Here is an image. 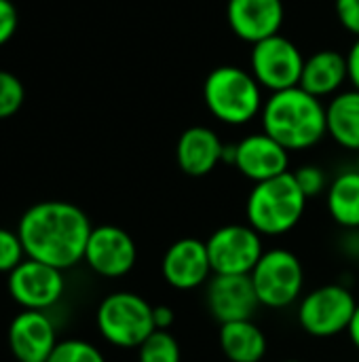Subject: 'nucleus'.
Segmentation results:
<instances>
[{"instance_id": "obj_1", "label": "nucleus", "mask_w": 359, "mask_h": 362, "mask_svg": "<svg viewBox=\"0 0 359 362\" xmlns=\"http://www.w3.org/2000/svg\"><path fill=\"white\" fill-rule=\"evenodd\" d=\"M91 231L85 210L70 202H40L28 208L17 225L25 257L61 272L85 261Z\"/></svg>"}, {"instance_id": "obj_2", "label": "nucleus", "mask_w": 359, "mask_h": 362, "mask_svg": "<svg viewBox=\"0 0 359 362\" xmlns=\"http://www.w3.org/2000/svg\"><path fill=\"white\" fill-rule=\"evenodd\" d=\"M262 132L286 151H307L328 136L326 106L303 87L275 91L262 106Z\"/></svg>"}, {"instance_id": "obj_3", "label": "nucleus", "mask_w": 359, "mask_h": 362, "mask_svg": "<svg viewBox=\"0 0 359 362\" xmlns=\"http://www.w3.org/2000/svg\"><path fill=\"white\" fill-rule=\"evenodd\" d=\"M307 195L292 172L252 187L245 202V218L260 235L279 238L290 233L307 210Z\"/></svg>"}, {"instance_id": "obj_4", "label": "nucleus", "mask_w": 359, "mask_h": 362, "mask_svg": "<svg viewBox=\"0 0 359 362\" xmlns=\"http://www.w3.org/2000/svg\"><path fill=\"white\" fill-rule=\"evenodd\" d=\"M207 110L226 125H245L262 112L260 85L252 72L239 66L214 68L203 85Z\"/></svg>"}, {"instance_id": "obj_5", "label": "nucleus", "mask_w": 359, "mask_h": 362, "mask_svg": "<svg viewBox=\"0 0 359 362\" xmlns=\"http://www.w3.org/2000/svg\"><path fill=\"white\" fill-rule=\"evenodd\" d=\"M152 312L154 305L138 293H112L102 299L95 312L97 331L114 348L138 350L157 331Z\"/></svg>"}, {"instance_id": "obj_6", "label": "nucleus", "mask_w": 359, "mask_h": 362, "mask_svg": "<svg viewBox=\"0 0 359 362\" xmlns=\"http://www.w3.org/2000/svg\"><path fill=\"white\" fill-rule=\"evenodd\" d=\"M260 305L271 310H286L303 299L305 267L300 259L288 248L264 250L262 259L250 274Z\"/></svg>"}, {"instance_id": "obj_7", "label": "nucleus", "mask_w": 359, "mask_h": 362, "mask_svg": "<svg viewBox=\"0 0 359 362\" xmlns=\"http://www.w3.org/2000/svg\"><path fill=\"white\" fill-rule=\"evenodd\" d=\"M355 308L358 299L345 284H324L300 299L296 318L307 335L328 339L347 333Z\"/></svg>"}, {"instance_id": "obj_8", "label": "nucleus", "mask_w": 359, "mask_h": 362, "mask_svg": "<svg viewBox=\"0 0 359 362\" xmlns=\"http://www.w3.org/2000/svg\"><path fill=\"white\" fill-rule=\"evenodd\" d=\"M205 246L216 276H250L264 255L262 235L248 223L218 227Z\"/></svg>"}, {"instance_id": "obj_9", "label": "nucleus", "mask_w": 359, "mask_h": 362, "mask_svg": "<svg viewBox=\"0 0 359 362\" xmlns=\"http://www.w3.org/2000/svg\"><path fill=\"white\" fill-rule=\"evenodd\" d=\"M250 66L258 85L275 93L300 85L305 57L290 38L275 34L254 45Z\"/></svg>"}, {"instance_id": "obj_10", "label": "nucleus", "mask_w": 359, "mask_h": 362, "mask_svg": "<svg viewBox=\"0 0 359 362\" xmlns=\"http://www.w3.org/2000/svg\"><path fill=\"white\" fill-rule=\"evenodd\" d=\"M63 291V272L34 259H25L8 274V293L23 310L44 312L61 299Z\"/></svg>"}, {"instance_id": "obj_11", "label": "nucleus", "mask_w": 359, "mask_h": 362, "mask_svg": "<svg viewBox=\"0 0 359 362\" xmlns=\"http://www.w3.org/2000/svg\"><path fill=\"white\" fill-rule=\"evenodd\" d=\"M138 261V246L133 238L116 225L93 227L87 248L85 263L91 272L102 278H123Z\"/></svg>"}, {"instance_id": "obj_12", "label": "nucleus", "mask_w": 359, "mask_h": 362, "mask_svg": "<svg viewBox=\"0 0 359 362\" xmlns=\"http://www.w3.org/2000/svg\"><path fill=\"white\" fill-rule=\"evenodd\" d=\"M205 301L209 314L220 322L252 320L258 312L260 299L250 276H212L205 284Z\"/></svg>"}, {"instance_id": "obj_13", "label": "nucleus", "mask_w": 359, "mask_h": 362, "mask_svg": "<svg viewBox=\"0 0 359 362\" xmlns=\"http://www.w3.org/2000/svg\"><path fill=\"white\" fill-rule=\"evenodd\" d=\"M163 280L176 291H195L214 276L207 246L197 238H182L174 242L161 261Z\"/></svg>"}, {"instance_id": "obj_14", "label": "nucleus", "mask_w": 359, "mask_h": 362, "mask_svg": "<svg viewBox=\"0 0 359 362\" xmlns=\"http://www.w3.org/2000/svg\"><path fill=\"white\" fill-rule=\"evenodd\" d=\"M233 165L241 176L258 185L290 172V151L264 132L252 134L235 144Z\"/></svg>"}, {"instance_id": "obj_15", "label": "nucleus", "mask_w": 359, "mask_h": 362, "mask_svg": "<svg viewBox=\"0 0 359 362\" xmlns=\"http://www.w3.org/2000/svg\"><path fill=\"white\" fill-rule=\"evenodd\" d=\"M55 346V325L44 312L23 310L11 320L8 348L17 362H47Z\"/></svg>"}, {"instance_id": "obj_16", "label": "nucleus", "mask_w": 359, "mask_h": 362, "mask_svg": "<svg viewBox=\"0 0 359 362\" xmlns=\"http://www.w3.org/2000/svg\"><path fill=\"white\" fill-rule=\"evenodd\" d=\"M229 25L245 42H260L279 34L284 23L281 0H229Z\"/></svg>"}, {"instance_id": "obj_17", "label": "nucleus", "mask_w": 359, "mask_h": 362, "mask_svg": "<svg viewBox=\"0 0 359 362\" xmlns=\"http://www.w3.org/2000/svg\"><path fill=\"white\" fill-rule=\"evenodd\" d=\"M224 144L220 136L203 125H195L182 132L176 146V161L186 176L201 178L214 172L222 161Z\"/></svg>"}, {"instance_id": "obj_18", "label": "nucleus", "mask_w": 359, "mask_h": 362, "mask_svg": "<svg viewBox=\"0 0 359 362\" xmlns=\"http://www.w3.org/2000/svg\"><path fill=\"white\" fill-rule=\"evenodd\" d=\"M347 78H349L347 55L334 49H322L313 53L309 59H305L298 87L322 100L326 95L336 93Z\"/></svg>"}, {"instance_id": "obj_19", "label": "nucleus", "mask_w": 359, "mask_h": 362, "mask_svg": "<svg viewBox=\"0 0 359 362\" xmlns=\"http://www.w3.org/2000/svg\"><path fill=\"white\" fill-rule=\"evenodd\" d=\"M220 350L231 362H260L267 354V335L254 320L220 325Z\"/></svg>"}, {"instance_id": "obj_20", "label": "nucleus", "mask_w": 359, "mask_h": 362, "mask_svg": "<svg viewBox=\"0 0 359 362\" xmlns=\"http://www.w3.org/2000/svg\"><path fill=\"white\" fill-rule=\"evenodd\" d=\"M328 136L347 151L359 153V91L336 93L326 106Z\"/></svg>"}, {"instance_id": "obj_21", "label": "nucleus", "mask_w": 359, "mask_h": 362, "mask_svg": "<svg viewBox=\"0 0 359 362\" xmlns=\"http://www.w3.org/2000/svg\"><path fill=\"white\" fill-rule=\"evenodd\" d=\"M332 221L343 229H359V170L341 172L326 191Z\"/></svg>"}, {"instance_id": "obj_22", "label": "nucleus", "mask_w": 359, "mask_h": 362, "mask_svg": "<svg viewBox=\"0 0 359 362\" xmlns=\"http://www.w3.org/2000/svg\"><path fill=\"white\" fill-rule=\"evenodd\" d=\"M182 352L178 339L169 331H154L140 348L138 362H180Z\"/></svg>"}, {"instance_id": "obj_23", "label": "nucleus", "mask_w": 359, "mask_h": 362, "mask_svg": "<svg viewBox=\"0 0 359 362\" xmlns=\"http://www.w3.org/2000/svg\"><path fill=\"white\" fill-rule=\"evenodd\" d=\"M47 362H106L102 350L85 339H63L57 341Z\"/></svg>"}, {"instance_id": "obj_24", "label": "nucleus", "mask_w": 359, "mask_h": 362, "mask_svg": "<svg viewBox=\"0 0 359 362\" xmlns=\"http://www.w3.org/2000/svg\"><path fill=\"white\" fill-rule=\"evenodd\" d=\"M23 98H25L23 83L15 74L0 70V121L13 117L21 108Z\"/></svg>"}, {"instance_id": "obj_25", "label": "nucleus", "mask_w": 359, "mask_h": 362, "mask_svg": "<svg viewBox=\"0 0 359 362\" xmlns=\"http://www.w3.org/2000/svg\"><path fill=\"white\" fill-rule=\"evenodd\" d=\"M25 250L17 231L0 227V274H11L25 261Z\"/></svg>"}, {"instance_id": "obj_26", "label": "nucleus", "mask_w": 359, "mask_h": 362, "mask_svg": "<svg viewBox=\"0 0 359 362\" xmlns=\"http://www.w3.org/2000/svg\"><path fill=\"white\" fill-rule=\"evenodd\" d=\"M300 191L307 195V199L311 197H317L322 195L324 191H328V178H326V172L317 165H303L298 168L296 172H292Z\"/></svg>"}, {"instance_id": "obj_27", "label": "nucleus", "mask_w": 359, "mask_h": 362, "mask_svg": "<svg viewBox=\"0 0 359 362\" xmlns=\"http://www.w3.org/2000/svg\"><path fill=\"white\" fill-rule=\"evenodd\" d=\"M334 8L341 25L359 38V0H336Z\"/></svg>"}, {"instance_id": "obj_28", "label": "nucleus", "mask_w": 359, "mask_h": 362, "mask_svg": "<svg viewBox=\"0 0 359 362\" xmlns=\"http://www.w3.org/2000/svg\"><path fill=\"white\" fill-rule=\"evenodd\" d=\"M17 8L11 0H0V45L8 42L17 30Z\"/></svg>"}, {"instance_id": "obj_29", "label": "nucleus", "mask_w": 359, "mask_h": 362, "mask_svg": "<svg viewBox=\"0 0 359 362\" xmlns=\"http://www.w3.org/2000/svg\"><path fill=\"white\" fill-rule=\"evenodd\" d=\"M152 318H154V329L157 331H169L174 320H176V314H174V310L169 305H154Z\"/></svg>"}, {"instance_id": "obj_30", "label": "nucleus", "mask_w": 359, "mask_h": 362, "mask_svg": "<svg viewBox=\"0 0 359 362\" xmlns=\"http://www.w3.org/2000/svg\"><path fill=\"white\" fill-rule=\"evenodd\" d=\"M347 68H349V81L359 91V38L351 45V49L347 53Z\"/></svg>"}, {"instance_id": "obj_31", "label": "nucleus", "mask_w": 359, "mask_h": 362, "mask_svg": "<svg viewBox=\"0 0 359 362\" xmlns=\"http://www.w3.org/2000/svg\"><path fill=\"white\" fill-rule=\"evenodd\" d=\"M347 335H349V341L353 344V348L359 352V303L353 312V318L349 322V329H347Z\"/></svg>"}, {"instance_id": "obj_32", "label": "nucleus", "mask_w": 359, "mask_h": 362, "mask_svg": "<svg viewBox=\"0 0 359 362\" xmlns=\"http://www.w3.org/2000/svg\"><path fill=\"white\" fill-rule=\"evenodd\" d=\"M281 362H303V361H296V358H290V361H281Z\"/></svg>"}, {"instance_id": "obj_33", "label": "nucleus", "mask_w": 359, "mask_h": 362, "mask_svg": "<svg viewBox=\"0 0 359 362\" xmlns=\"http://www.w3.org/2000/svg\"><path fill=\"white\" fill-rule=\"evenodd\" d=\"M358 170H359V153H358Z\"/></svg>"}]
</instances>
